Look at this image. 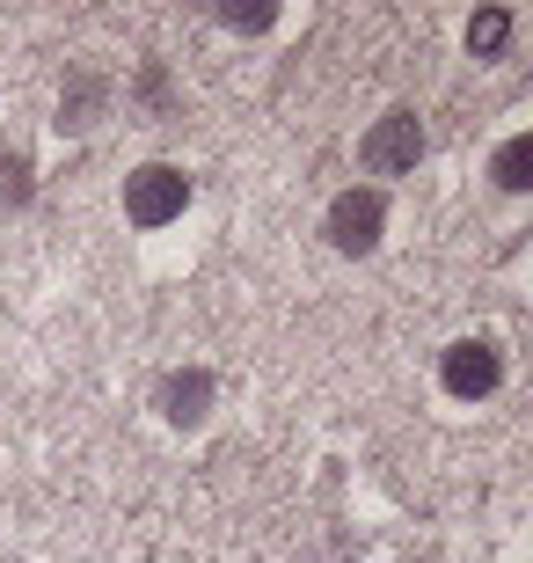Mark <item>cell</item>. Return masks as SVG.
I'll use <instances>...</instances> for the list:
<instances>
[{"label": "cell", "instance_id": "cell-7", "mask_svg": "<svg viewBox=\"0 0 533 563\" xmlns=\"http://www.w3.org/2000/svg\"><path fill=\"white\" fill-rule=\"evenodd\" d=\"M37 198V168H30V154L22 146H0V212H22Z\"/></svg>", "mask_w": 533, "mask_h": 563}, {"label": "cell", "instance_id": "cell-4", "mask_svg": "<svg viewBox=\"0 0 533 563\" xmlns=\"http://www.w3.org/2000/svg\"><path fill=\"white\" fill-rule=\"evenodd\" d=\"M358 162H366L373 176H410V168L424 162V118H417V110H388V118L358 140Z\"/></svg>", "mask_w": 533, "mask_h": 563}, {"label": "cell", "instance_id": "cell-11", "mask_svg": "<svg viewBox=\"0 0 533 563\" xmlns=\"http://www.w3.org/2000/svg\"><path fill=\"white\" fill-rule=\"evenodd\" d=\"M140 103H154V110L168 103V74H162V66H154V59L140 66Z\"/></svg>", "mask_w": 533, "mask_h": 563}, {"label": "cell", "instance_id": "cell-1", "mask_svg": "<svg viewBox=\"0 0 533 563\" xmlns=\"http://www.w3.org/2000/svg\"><path fill=\"white\" fill-rule=\"evenodd\" d=\"M190 212V176L176 162H146L124 176V220L132 228H168Z\"/></svg>", "mask_w": 533, "mask_h": 563}, {"label": "cell", "instance_id": "cell-2", "mask_svg": "<svg viewBox=\"0 0 533 563\" xmlns=\"http://www.w3.org/2000/svg\"><path fill=\"white\" fill-rule=\"evenodd\" d=\"M380 228H388V198H380V190H336V198H329L322 234H329L336 256H373L380 250Z\"/></svg>", "mask_w": 533, "mask_h": 563}, {"label": "cell", "instance_id": "cell-6", "mask_svg": "<svg viewBox=\"0 0 533 563\" xmlns=\"http://www.w3.org/2000/svg\"><path fill=\"white\" fill-rule=\"evenodd\" d=\"M103 103H110L103 74H74V81L59 88V132H88L96 118H103Z\"/></svg>", "mask_w": 533, "mask_h": 563}, {"label": "cell", "instance_id": "cell-8", "mask_svg": "<svg viewBox=\"0 0 533 563\" xmlns=\"http://www.w3.org/2000/svg\"><path fill=\"white\" fill-rule=\"evenodd\" d=\"M504 44H512V8H482L468 22V52L475 59H504Z\"/></svg>", "mask_w": 533, "mask_h": 563}, {"label": "cell", "instance_id": "cell-3", "mask_svg": "<svg viewBox=\"0 0 533 563\" xmlns=\"http://www.w3.org/2000/svg\"><path fill=\"white\" fill-rule=\"evenodd\" d=\"M438 380H446V396L482 402L504 380V352H497L490 336H453L446 352H438Z\"/></svg>", "mask_w": 533, "mask_h": 563}, {"label": "cell", "instance_id": "cell-5", "mask_svg": "<svg viewBox=\"0 0 533 563\" xmlns=\"http://www.w3.org/2000/svg\"><path fill=\"white\" fill-rule=\"evenodd\" d=\"M212 396H220V380H212L206 366H184V374H168V380H162L154 410H162L176 432H198V424L212 418Z\"/></svg>", "mask_w": 533, "mask_h": 563}, {"label": "cell", "instance_id": "cell-9", "mask_svg": "<svg viewBox=\"0 0 533 563\" xmlns=\"http://www.w3.org/2000/svg\"><path fill=\"white\" fill-rule=\"evenodd\" d=\"M490 176H497V190H526L533 184V140H526V132H512V140L497 146Z\"/></svg>", "mask_w": 533, "mask_h": 563}, {"label": "cell", "instance_id": "cell-10", "mask_svg": "<svg viewBox=\"0 0 533 563\" xmlns=\"http://www.w3.org/2000/svg\"><path fill=\"white\" fill-rule=\"evenodd\" d=\"M220 22H226V30H270L278 8H220Z\"/></svg>", "mask_w": 533, "mask_h": 563}]
</instances>
